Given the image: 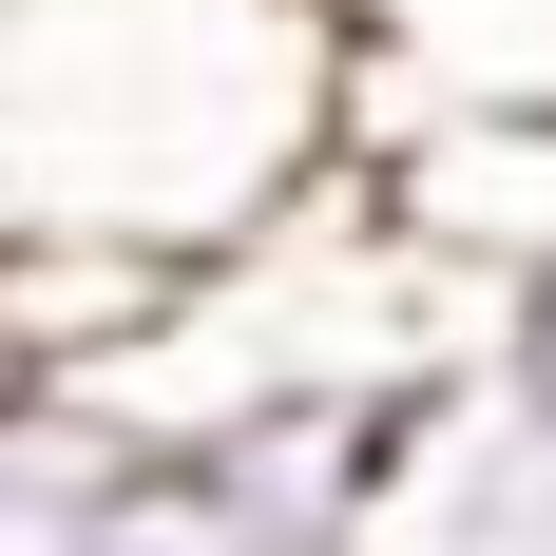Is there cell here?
I'll return each instance as SVG.
<instances>
[{
  "instance_id": "3",
  "label": "cell",
  "mask_w": 556,
  "mask_h": 556,
  "mask_svg": "<svg viewBox=\"0 0 556 556\" xmlns=\"http://www.w3.org/2000/svg\"><path fill=\"white\" fill-rule=\"evenodd\" d=\"M345 556H556V422L500 365H442L384 442V500Z\"/></svg>"
},
{
  "instance_id": "1",
  "label": "cell",
  "mask_w": 556,
  "mask_h": 556,
  "mask_svg": "<svg viewBox=\"0 0 556 556\" xmlns=\"http://www.w3.org/2000/svg\"><path fill=\"white\" fill-rule=\"evenodd\" d=\"M327 173H365L345 0H0V230L230 269Z\"/></svg>"
},
{
  "instance_id": "4",
  "label": "cell",
  "mask_w": 556,
  "mask_h": 556,
  "mask_svg": "<svg viewBox=\"0 0 556 556\" xmlns=\"http://www.w3.org/2000/svg\"><path fill=\"white\" fill-rule=\"evenodd\" d=\"M97 556H269V538L212 500V460H192V442H135V460H115V500H97Z\"/></svg>"
},
{
  "instance_id": "6",
  "label": "cell",
  "mask_w": 556,
  "mask_h": 556,
  "mask_svg": "<svg viewBox=\"0 0 556 556\" xmlns=\"http://www.w3.org/2000/svg\"><path fill=\"white\" fill-rule=\"evenodd\" d=\"M20 384H39V365H20V345H0V403H20Z\"/></svg>"
},
{
  "instance_id": "5",
  "label": "cell",
  "mask_w": 556,
  "mask_h": 556,
  "mask_svg": "<svg viewBox=\"0 0 556 556\" xmlns=\"http://www.w3.org/2000/svg\"><path fill=\"white\" fill-rule=\"evenodd\" d=\"M480 365H500V384H518V403L556 422V250H538V269L500 288V307H480Z\"/></svg>"
},
{
  "instance_id": "2",
  "label": "cell",
  "mask_w": 556,
  "mask_h": 556,
  "mask_svg": "<svg viewBox=\"0 0 556 556\" xmlns=\"http://www.w3.org/2000/svg\"><path fill=\"white\" fill-rule=\"evenodd\" d=\"M365 212L442 288L500 307L556 250V97H403V115H365Z\"/></svg>"
}]
</instances>
